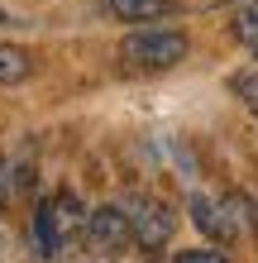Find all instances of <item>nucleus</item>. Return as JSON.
Listing matches in <instances>:
<instances>
[{
    "label": "nucleus",
    "instance_id": "nucleus-5",
    "mask_svg": "<svg viewBox=\"0 0 258 263\" xmlns=\"http://www.w3.org/2000/svg\"><path fill=\"white\" fill-rule=\"evenodd\" d=\"M177 5L172 0H105V14L120 24H153V20H168Z\"/></svg>",
    "mask_w": 258,
    "mask_h": 263
},
{
    "label": "nucleus",
    "instance_id": "nucleus-10",
    "mask_svg": "<svg viewBox=\"0 0 258 263\" xmlns=\"http://www.w3.org/2000/svg\"><path fill=\"white\" fill-rule=\"evenodd\" d=\"M230 34L244 43V48L258 53V0H244V5L234 10V20H230Z\"/></svg>",
    "mask_w": 258,
    "mask_h": 263
},
{
    "label": "nucleus",
    "instance_id": "nucleus-1",
    "mask_svg": "<svg viewBox=\"0 0 258 263\" xmlns=\"http://www.w3.org/2000/svg\"><path fill=\"white\" fill-rule=\"evenodd\" d=\"M187 53H191V39L182 29H168V24H139L134 34L120 39V63L134 72H168Z\"/></svg>",
    "mask_w": 258,
    "mask_h": 263
},
{
    "label": "nucleus",
    "instance_id": "nucleus-4",
    "mask_svg": "<svg viewBox=\"0 0 258 263\" xmlns=\"http://www.w3.org/2000/svg\"><path fill=\"white\" fill-rule=\"evenodd\" d=\"M86 239L96 244V249H125V244H134L125 206H96L86 215Z\"/></svg>",
    "mask_w": 258,
    "mask_h": 263
},
{
    "label": "nucleus",
    "instance_id": "nucleus-3",
    "mask_svg": "<svg viewBox=\"0 0 258 263\" xmlns=\"http://www.w3.org/2000/svg\"><path fill=\"white\" fill-rule=\"evenodd\" d=\"M187 211H191V225L201 230L206 239H215V244H230L239 235V225H234L230 206H225V196H201V192H196L187 201Z\"/></svg>",
    "mask_w": 258,
    "mask_h": 263
},
{
    "label": "nucleus",
    "instance_id": "nucleus-14",
    "mask_svg": "<svg viewBox=\"0 0 258 263\" xmlns=\"http://www.w3.org/2000/svg\"><path fill=\"white\" fill-rule=\"evenodd\" d=\"M0 24H10V14H5V10H0Z\"/></svg>",
    "mask_w": 258,
    "mask_h": 263
},
{
    "label": "nucleus",
    "instance_id": "nucleus-8",
    "mask_svg": "<svg viewBox=\"0 0 258 263\" xmlns=\"http://www.w3.org/2000/svg\"><path fill=\"white\" fill-rule=\"evenodd\" d=\"M34 72V58L29 48H14V43H0V86H14Z\"/></svg>",
    "mask_w": 258,
    "mask_h": 263
},
{
    "label": "nucleus",
    "instance_id": "nucleus-2",
    "mask_svg": "<svg viewBox=\"0 0 258 263\" xmlns=\"http://www.w3.org/2000/svg\"><path fill=\"white\" fill-rule=\"evenodd\" d=\"M125 215H129V230H134V244L139 249H163L172 239V211L163 206L158 196H129L125 201Z\"/></svg>",
    "mask_w": 258,
    "mask_h": 263
},
{
    "label": "nucleus",
    "instance_id": "nucleus-12",
    "mask_svg": "<svg viewBox=\"0 0 258 263\" xmlns=\"http://www.w3.org/2000/svg\"><path fill=\"white\" fill-rule=\"evenodd\" d=\"M10 192H14V163L0 158V211L10 206Z\"/></svg>",
    "mask_w": 258,
    "mask_h": 263
},
{
    "label": "nucleus",
    "instance_id": "nucleus-9",
    "mask_svg": "<svg viewBox=\"0 0 258 263\" xmlns=\"http://www.w3.org/2000/svg\"><path fill=\"white\" fill-rule=\"evenodd\" d=\"M230 91L239 96V105L258 120V63H249V67H239V72H230Z\"/></svg>",
    "mask_w": 258,
    "mask_h": 263
},
{
    "label": "nucleus",
    "instance_id": "nucleus-6",
    "mask_svg": "<svg viewBox=\"0 0 258 263\" xmlns=\"http://www.w3.org/2000/svg\"><path fill=\"white\" fill-rule=\"evenodd\" d=\"M34 244H38L43 258H53L57 249H63V235H57V220H53V196L34 206Z\"/></svg>",
    "mask_w": 258,
    "mask_h": 263
},
{
    "label": "nucleus",
    "instance_id": "nucleus-11",
    "mask_svg": "<svg viewBox=\"0 0 258 263\" xmlns=\"http://www.w3.org/2000/svg\"><path fill=\"white\" fill-rule=\"evenodd\" d=\"M172 263H230V258H225L220 249H182Z\"/></svg>",
    "mask_w": 258,
    "mask_h": 263
},
{
    "label": "nucleus",
    "instance_id": "nucleus-7",
    "mask_svg": "<svg viewBox=\"0 0 258 263\" xmlns=\"http://www.w3.org/2000/svg\"><path fill=\"white\" fill-rule=\"evenodd\" d=\"M53 220H57V235H63V244H67L77 230H86V211H82V201L72 192H57L53 196Z\"/></svg>",
    "mask_w": 258,
    "mask_h": 263
},
{
    "label": "nucleus",
    "instance_id": "nucleus-13",
    "mask_svg": "<svg viewBox=\"0 0 258 263\" xmlns=\"http://www.w3.org/2000/svg\"><path fill=\"white\" fill-rule=\"evenodd\" d=\"M249 230H258V192L249 196Z\"/></svg>",
    "mask_w": 258,
    "mask_h": 263
}]
</instances>
